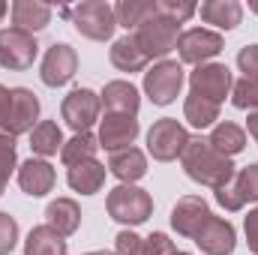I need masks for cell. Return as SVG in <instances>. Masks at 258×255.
<instances>
[{"mask_svg": "<svg viewBox=\"0 0 258 255\" xmlns=\"http://www.w3.org/2000/svg\"><path fill=\"white\" fill-rule=\"evenodd\" d=\"M180 162H183L186 177L201 186L219 189L234 180V162L228 156H222L219 150H213L207 138H189L186 150L180 153Z\"/></svg>", "mask_w": 258, "mask_h": 255, "instance_id": "1", "label": "cell"}, {"mask_svg": "<svg viewBox=\"0 0 258 255\" xmlns=\"http://www.w3.org/2000/svg\"><path fill=\"white\" fill-rule=\"evenodd\" d=\"M66 18H72L75 30L93 42H105L111 39L114 27H117V18H114V9L105 3V0H84L72 9H63Z\"/></svg>", "mask_w": 258, "mask_h": 255, "instance_id": "2", "label": "cell"}, {"mask_svg": "<svg viewBox=\"0 0 258 255\" xmlns=\"http://www.w3.org/2000/svg\"><path fill=\"white\" fill-rule=\"evenodd\" d=\"M132 36H135V42H138V48L144 51L147 60H150V57H165L171 48H177L180 24L156 12V15H150L144 24H138Z\"/></svg>", "mask_w": 258, "mask_h": 255, "instance_id": "3", "label": "cell"}, {"mask_svg": "<svg viewBox=\"0 0 258 255\" xmlns=\"http://www.w3.org/2000/svg\"><path fill=\"white\" fill-rule=\"evenodd\" d=\"M108 216L114 222H123V225H141L150 219L153 213V198L144 189L132 186V183H120L108 192Z\"/></svg>", "mask_w": 258, "mask_h": 255, "instance_id": "4", "label": "cell"}, {"mask_svg": "<svg viewBox=\"0 0 258 255\" xmlns=\"http://www.w3.org/2000/svg\"><path fill=\"white\" fill-rule=\"evenodd\" d=\"M183 87V66L177 60H159L144 72V93L153 105H171Z\"/></svg>", "mask_w": 258, "mask_h": 255, "instance_id": "5", "label": "cell"}, {"mask_svg": "<svg viewBox=\"0 0 258 255\" xmlns=\"http://www.w3.org/2000/svg\"><path fill=\"white\" fill-rule=\"evenodd\" d=\"M186 144H189V132L180 126L174 117L156 120V123L150 126V132H147V150H150V156L159 159V162L177 159V156L186 150Z\"/></svg>", "mask_w": 258, "mask_h": 255, "instance_id": "6", "label": "cell"}, {"mask_svg": "<svg viewBox=\"0 0 258 255\" xmlns=\"http://www.w3.org/2000/svg\"><path fill=\"white\" fill-rule=\"evenodd\" d=\"M39 54V45L33 39V33H24L18 27H6L0 30V66L3 69H30Z\"/></svg>", "mask_w": 258, "mask_h": 255, "instance_id": "7", "label": "cell"}, {"mask_svg": "<svg viewBox=\"0 0 258 255\" xmlns=\"http://www.w3.org/2000/svg\"><path fill=\"white\" fill-rule=\"evenodd\" d=\"M99 105H102V99H99L93 90L75 87V90L63 99L60 111H63V120L75 129V132H87V129L96 123V117H99Z\"/></svg>", "mask_w": 258, "mask_h": 255, "instance_id": "8", "label": "cell"}, {"mask_svg": "<svg viewBox=\"0 0 258 255\" xmlns=\"http://www.w3.org/2000/svg\"><path fill=\"white\" fill-rule=\"evenodd\" d=\"M189 84H192V93L219 105L231 90V69L225 63H201L189 75Z\"/></svg>", "mask_w": 258, "mask_h": 255, "instance_id": "9", "label": "cell"}, {"mask_svg": "<svg viewBox=\"0 0 258 255\" xmlns=\"http://www.w3.org/2000/svg\"><path fill=\"white\" fill-rule=\"evenodd\" d=\"M75 72H78V54H75V48L66 45V42H54L45 51V57H42V72H39L42 81L48 87H63V84H69L75 78Z\"/></svg>", "mask_w": 258, "mask_h": 255, "instance_id": "10", "label": "cell"}, {"mask_svg": "<svg viewBox=\"0 0 258 255\" xmlns=\"http://www.w3.org/2000/svg\"><path fill=\"white\" fill-rule=\"evenodd\" d=\"M177 51H180V60H183V63L201 66L222 51V36L213 33V30H204V27H192V30L180 33Z\"/></svg>", "mask_w": 258, "mask_h": 255, "instance_id": "11", "label": "cell"}, {"mask_svg": "<svg viewBox=\"0 0 258 255\" xmlns=\"http://www.w3.org/2000/svg\"><path fill=\"white\" fill-rule=\"evenodd\" d=\"M192 240L198 243V249L204 255H231L237 237H234V225H231L228 219L210 213V216L204 219V225L195 231Z\"/></svg>", "mask_w": 258, "mask_h": 255, "instance_id": "12", "label": "cell"}, {"mask_svg": "<svg viewBox=\"0 0 258 255\" xmlns=\"http://www.w3.org/2000/svg\"><path fill=\"white\" fill-rule=\"evenodd\" d=\"M36 117H39V99L33 90L27 87H12V105H9V120L3 132H9L12 138L21 135V132H33L36 126Z\"/></svg>", "mask_w": 258, "mask_h": 255, "instance_id": "13", "label": "cell"}, {"mask_svg": "<svg viewBox=\"0 0 258 255\" xmlns=\"http://www.w3.org/2000/svg\"><path fill=\"white\" fill-rule=\"evenodd\" d=\"M138 138V120L129 114H105L99 123V147L117 153L132 147V141Z\"/></svg>", "mask_w": 258, "mask_h": 255, "instance_id": "14", "label": "cell"}, {"mask_svg": "<svg viewBox=\"0 0 258 255\" xmlns=\"http://www.w3.org/2000/svg\"><path fill=\"white\" fill-rule=\"evenodd\" d=\"M207 216H210V207H207V201L201 195H183L171 210V225H174L177 234L195 237V231L204 225Z\"/></svg>", "mask_w": 258, "mask_h": 255, "instance_id": "15", "label": "cell"}, {"mask_svg": "<svg viewBox=\"0 0 258 255\" xmlns=\"http://www.w3.org/2000/svg\"><path fill=\"white\" fill-rule=\"evenodd\" d=\"M18 186L30 198H42L45 192L54 189V168L45 159H27L18 168Z\"/></svg>", "mask_w": 258, "mask_h": 255, "instance_id": "16", "label": "cell"}, {"mask_svg": "<svg viewBox=\"0 0 258 255\" xmlns=\"http://www.w3.org/2000/svg\"><path fill=\"white\" fill-rule=\"evenodd\" d=\"M99 99L108 114H129V117H135L138 105H141V96L129 81H108Z\"/></svg>", "mask_w": 258, "mask_h": 255, "instance_id": "17", "label": "cell"}, {"mask_svg": "<svg viewBox=\"0 0 258 255\" xmlns=\"http://www.w3.org/2000/svg\"><path fill=\"white\" fill-rule=\"evenodd\" d=\"M108 171L120 180V183H135L147 174V156L138 147H126L108 156Z\"/></svg>", "mask_w": 258, "mask_h": 255, "instance_id": "18", "label": "cell"}, {"mask_svg": "<svg viewBox=\"0 0 258 255\" xmlns=\"http://www.w3.org/2000/svg\"><path fill=\"white\" fill-rule=\"evenodd\" d=\"M12 21L18 30L24 33H36L42 27H48L51 21V6L39 3V0H15L12 3Z\"/></svg>", "mask_w": 258, "mask_h": 255, "instance_id": "19", "label": "cell"}, {"mask_svg": "<svg viewBox=\"0 0 258 255\" xmlns=\"http://www.w3.org/2000/svg\"><path fill=\"white\" fill-rule=\"evenodd\" d=\"M45 219H48V225H51L60 237H69V234H75L78 225H81V210H78V204H75L72 198H54V201L45 207Z\"/></svg>", "mask_w": 258, "mask_h": 255, "instance_id": "20", "label": "cell"}, {"mask_svg": "<svg viewBox=\"0 0 258 255\" xmlns=\"http://www.w3.org/2000/svg\"><path fill=\"white\" fill-rule=\"evenodd\" d=\"M66 180H69V186L75 192L93 195V192L102 189V183H105V165L96 162V159H84V162H78V165L69 168Z\"/></svg>", "mask_w": 258, "mask_h": 255, "instance_id": "21", "label": "cell"}, {"mask_svg": "<svg viewBox=\"0 0 258 255\" xmlns=\"http://www.w3.org/2000/svg\"><path fill=\"white\" fill-rule=\"evenodd\" d=\"M201 18L207 24H216L219 30H234L243 18V6L237 0H207L201 3Z\"/></svg>", "mask_w": 258, "mask_h": 255, "instance_id": "22", "label": "cell"}, {"mask_svg": "<svg viewBox=\"0 0 258 255\" xmlns=\"http://www.w3.org/2000/svg\"><path fill=\"white\" fill-rule=\"evenodd\" d=\"M24 255H66V237H60L48 222L36 225L24 240Z\"/></svg>", "mask_w": 258, "mask_h": 255, "instance_id": "23", "label": "cell"}, {"mask_svg": "<svg viewBox=\"0 0 258 255\" xmlns=\"http://www.w3.org/2000/svg\"><path fill=\"white\" fill-rule=\"evenodd\" d=\"M63 147V132L54 120H39L30 132V150L39 156H54Z\"/></svg>", "mask_w": 258, "mask_h": 255, "instance_id": "24", "label": "cell"}, {"mask_svg": "<svg viewBox=\"0 0 258 255\" xmlns=\"http://www.w3.org/2000/svg\"><path fill=\"white\" fill-rule=\"evenodd\" d=\"M210 147L213 150H219L222 156H234V153H240L243 147H246V132L237 126V123H219V126H213L210 132Z\"/></svg>", "mask_w": 258, "mask_h": 255, "instance_id": "25", "label": "cell"}, {"mask_svg": "<svg viewBox=\"0 0 258 255\" xmlns=\"http://www.w3.org/2000/svg\"><path fill=\"white\" fill-rule=\"evenodd\" d=\"M111 63L117 66L120 72H141L147 66V57L138 48L135 36H123V39H117L111 45Z\"/></svg>", "mask_w": 258, "mask_h": 255, "instance_id": "26", "label": "cell"}, {"mask_svg": "<svg viewBox=\"0 0 258 255\" xmlns=\"http://www.w3.org/2000/svg\"><path fill=\"white\" fill-rule=\"evenodd\" d=\"M96 150H99V138H93L90 132H75L69 141H63L60 159L72 168V165H78V162H84V159H93Z\"/></svg>", "mask_w": 258, "mask_h": 255, "instance_id": "27", "label": "cell"}, {"mask_svg": "<svg viewBox=\"0 0 258 255\" xmlns=\"http://www.w3.org/2000/svg\"><path fill=\"white\" fill-rule=\"evenodd\" d=\"M183 117L189 120V126L195 129H207L213 126V120H219V105L198 96V93H189L186 102H183Z\"/></svg>", "mask_w": 258, "mask_h": 255, "instance_id": "28", "label": "cell"}, {"mask_svg": "<svg viewBox=\"0 0 258 255\" xmlns=\"http://www.w3.org/2000/svg\"><path fill=\"white\" fill-rule=\"evenodd\" d=\"M150 15H156V0H120L114 6V18L120 27H138L144 24Z\"/></svg>", "mask_w": 258, "mask_h": 255, "instance_id": "29", "label": "cell"}, {"mask_svg": "<svg viewBox=\"0 0 258 255\" xmlns=\"http://www.w3.org/2000/svg\"><path fill=\"white\" fill-rule=\"evenodd\" d=\"M231 102L234 108L243 111H258V78H240L237 84H231Z\"/></svg>", "mask_w": 258, "mask_h": 255, "instance_id": "30", "label": "cell"}, {"mask_svg": "<svg viewBox=\"0 0 258 255\" xmlns=\"http://www.w3.org/2000/svg\"><path fill=\"white\" fill-rule=\"evenodd\" d=\"M231 189L237 192L240 204H246V201H258V162L255 165H246L240 174H234Z\"/></svg>", "mask_w": 258, "mask_h": 255, "instance_id": "31", "label": "cell"}, {"mask_svg": "<svg viewBox=\"0 0 258 255\" xmlns=\"http://www.w3.org/2000/svg\"><path fill=\"white\" fill-rule=\"evenodd\" d=\"M195 9L198 6L189 3V0H156V12L165 15V18H171V21H177V24H183L186 18H192Z\"/></svg>", "mask_w": 258, "mask_h": 255, "instance_id": "32", "label": "cell"}, {"mask_svg": "<svg viewBox=\"0 0 258 255\" xmlns=\"http://www.w3.org/2000/svg\"><path fill=\"white\" fill-rule=\"evenodd\" d=\"M144 255H192V252H180V249L168 240V234L153 231V234L144 240Z\"/></svg>", "mask_w": 258, "mask_h": 255, "instance_id": "33", "label": "cell"}, {"mask_svg": "<svg viewBox=\"0 0 258 255\" xmlns=\"http://www.w3.org/2000/svg\"><path fill=\"white\" fill-rule=\"evenodd\" d=\"M18 243V222L9 213H0V255H9Z\"/></svg>", "mask_w": 258, "mask_h": 255, "instance_id": "34", "label": "cell"}, {"mask_svg": "<svg viewBox=\"0 0 258 255\" xmlns=\"http://www.w3.org/2000/svg\"><path fill=\"white\" fill-rule=\"evenodd\" d=\"M114 255H144V240L135 231H120L114 237Z\"/></svg>", "mask_w": 258, "mask_h": 255, "instance_id": "35", "label": "cell"}, {"mask_svg": "<svg viewBox=\"0 0 258 255\" xmlns=\"http://www.w3.org/2000/svg\"><path fill=\"white\" fill-rule=\"evenodd\" d=\"M237 66L246 72V78H258V45H246L237 54Z\"/></svg>", "mask_w": 258, "mask_h": 255, "instance_id": "36", "label": "cell"}, {"mask_svg": "<svg viewBox=\"0 0 258 255\" xmlns=\"http://www.w3.org/2000/svg\"><path fill=\"white\" fill-rule=\"evenodd\" d=\"M15 165V138L9 132H0V168L12 171Z\"/></svg>", "mask_w": 258, "mask_h": 255, "instance_id": "37", "label": "cell"}, {"mask_svg": "<svg viewBox=\"0 0 258 255\" xmlns=\"http://www.w3.org/2000/svg\"><path fill=\"white\" fill-rule=\"evenodd\" d=\"M243 231H246V243H249V249L258 255V207L255 210H249V216H246V222H243Z\"/></svg>", "mask_w": 258, "mask_h": 255, "instance_id": "38", "label": "cell"}, {"mask_svg": "<svg viewBox=\"0 0 258 255\" xmlns=\"http://www.w3.org/2000/svg\"><path fill=\"white\" fill-rule=\"evenodd\" d=\"M216 201L225 207V210H240L243 204H240V198H237V192L231 189V183H225V186H219L216 189Z\"/></svg>", "mask_w": 258, "mask_h": 255, "instance_id": "39", "label": "cell"}, {"mask_svg": "<svg viewBox=\"0 0 258 255\" xmlns=\"http://www.w3.org/2000/svg\"><path fill=\"white\" fill-rule=\"evenodd\" d=\"M9 105H12V90L0 84V132H3L6 120H9Z\"/></svg>", "mask_w": 258, "mask_h": 255, "instance_id": "40", "label": "cell"}, {"mask_svg": "<svg viewBox=\"0 0 258 255\" xmlns=\"http://www.w3.org/2000/svg\"><path fill=\"white\" fill-rule=\"evenodd\" d=\"M246 129H249V135L255 138V144H258V111H249V117H246Z\"/></svg>", "mask_w": 258, "mask_h": 255, "instance_id": "41", "label": "cell"}, {"mask_svg": "<svg viewBox=\"0 0 258 255\" xmlns=\"http://www.w3.org/2000/svg\"><path fill=\"white\" fill-rule=\"evenodd\" d=\"M6 183H9V171L0 168V195H3V189H6Z\"/></svg>", "mask_w": 258, "mask_h": 255, "instance_id": "42", "label": "cell"}, {"mask_svg": "<svg viewBox=\"0 0 258 255\" xmlns=\"http://www.w3.org/2000/svg\"><path fill=\"white\" fill-rule=\"evenodd\" d=\"M3 15H6V3L0 0V18H3Z\"/></svg>", "mask_w": 258, "mask_h": 255, "instance_id": "43", "label": "cell"}, {"mask_svg": "<svg viewBox=\"0 0 258 255\" xmlns=\"http://www.w3.org/2000/svg\"><path fill=\"white\" fill-rule=\"evenodd\" d=\"M84 255H111V252H84Z\"/></svg>", "mask_w": 258, "mask_h": 255, "instance_id": "44", "label": "cell"}, {"mask_svg": "<svg viewBox=\"0 0 258 255\" xmlns=\"http://www.w3.org/2000/svg\"><path fill=\"white\" fill-rule=\"evenodd\" d=\"M252 9H255V12H258V3H255V6H252Z\"/></svg>", "mask_w": 258, "mask_h": 255, "instance_id": "45", "label": "cell"}]
</instances>
